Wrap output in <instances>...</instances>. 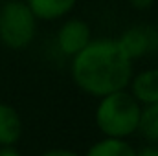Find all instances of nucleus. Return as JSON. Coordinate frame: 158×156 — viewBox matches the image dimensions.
Returning <instances> with one entry per match:
<instances>
[{"mask_svg": "<svg viewBox=\"0 0 158 156\" xmlns=\"http://www.w3.org/2000/svg\"><path fill=\"white\" fill-rule=\"evenodd\" d=\"M22 134L19 112L6 103H0V145H15Z\"/></svg>", "mask_w": 158, "mask_h": 156, "instance_id": "6e6552de", "label": "nucleus"}, {"mask_svg": "<svg viewBox=\"0 0 158 156\" xmlns=\"http://www.w3.org/2000/svg\"><path fill=\"white\" fill-rule=\"evenodd\" d=\"M131 94L140 105H149L158 101V68H147L140 74L132 76L131 81Z\"/></svg>", "mask_w": 158, "mask_h": 156, "instance_id": "0eeeda50", "label": "nucleus"}, {"mask_svg": "<svg viewBox=\"0 0 158 156\" xmlns=\"http://www.w3.org/2000/svg\"><path fill=\"white\" fill-rule=\"evenodd\" d=\"M85 156H136V151L123 138H105L94 143Z\"/></svg>", "mask_w": 158, "mask_h": 156, "instance_id": "1a4fd4ad", "label": "nucleus"}, {"mask_svg": "<svg viewBox=\"0 0 158 156\" xmlns=\"http://www.w3.org/2000/svg\"><path fill=\"white\" fill-rule=\"evenodd\" d=\"M37 17L24 0H7L0 6V42L9 50L28 48L37 35Z\"/></svg>", "mask_w": 158, "mask_h": 156, "instance_id": "7ed1b4c3", "label": "nucleus"}, {"mask_svg": "<svg viewBox=\"0 0 158 156\" xmlns=\"http://www.w3.org/2000/svg\"><path fill=\"white\" fill-rule=\"evenodd\" d=\"M40 156H79L74 151H68V149H50L46 153H42Z\"/></svg>", "mask_w": 158, "mask_h": 156, "instance_id": "f8f14e48", "label": "nucleus"}, {"mask_svg": "<svg viewBox=\"0 0 158 156\" xmlns=\"http://www.w3.org/2000/svg\"><path fill=\"white\" fill-rule=\"evenodd\" d=\"M131 7L136 9V11H147L149 7H153L155 0H129Z\"/></svg>", "mask_w": 158, "mask_h": 156, "instance_id": "9b49d317", "label": "nucleus"}, {"mask_svg": "<svg viewBox=\"0 0 158 156\" xmlns=\"http://www.w3.org/2000/svg\"><path fill=\"white\" fill-rule=\"evenodd\" d=\"M118 42L125 50V53L134 61L147 53L158 51V28L149 24L131 26L118 37Z\"/></svg>", "mask_w": 158, "mask_h": 156, "instance_id": "20e7f679", "label": "nucleus"}, {"mask_svg": "<svg viewBox=\"0 0 158 156\" xmlns=\"http://www.w3.org/2000/svg\"><path fill=\"white\" fill-rule=\"evenodd\" d=\"M136 156H158V147H143L136 153Z\"/></svg>", "mask_w": 158, "mask_h": 156, "instance_id": "4468645a", "label": "nucleus"}, {"mask_svg": "<svg viewBox=\"0 0 158 156\" xmlns=\"http://www.w3.org/2000/svg\"><path fill=\"white\" fill-rule=\"evenodd\" d=\"M142 105L131 92L116 90L99 97L96 109V125L109 138H127L138 130Z\"/></svg>", "mask_w": 158, "mask_h": 156, "instance_id": "f03ea898", "label": "nucleus"}, {"mask_svg": "<svg viewBox=\"0 0 158 156\" xmlns=\"http://www.w3.org/2000/svg\"><path fill=\"white\" fill-rule=\"evenodd\" d=\"M70 74L85 94L103 97L123 90L132 77V59L118 39H92L72 57Z\"/></svg>", "mask_w": 158, "mask_h": 156, "instance_id": "f257e3e1", "label": "nucleus"}, {"mask_svg": "<svg viewBox=\"0 0 158 156\" xmlns=\"http://www.w3.org/2000/svg\"><path fill=\"white\" fill-rule=\"evenodd\" d=\"M37 20L53 22L68 17L79 0H24Z\"/></svg>", "mask_w": 158, "mask_h": 156, "instance_id": "423d86ee", "label": "nucleus"}, {"mask_svg": "<svg viewBox=\"0 0 158 156\" xmlns=\"http://www.w3.org/2000/svg\"><path fill=\"white\" fill-rule=\"evenodd\" d=\"M0 156H22L17 149H13L11 145H0Z\"/></svg>", "mask_w": 158, "mask_h": 156, "instance_id": "ddd939ff", "label": "nucleus"}, {"mask_svg": "<svg viewBox=\"0 0 158 156\" xmlns=\"http://www.w3.org/2000/svg\"><path fill=\"white\" fill-rule=\"evenodd\" d=\"M90 40H92V30H90L88 22L83 18H77V17L66 18L59 26L57 35H55L59 51L68 57H74Z\"/></svg>", "mask_w": 158, "mask_h": 156, "instance_id": "39448f33", "label": "nucleus"}, {"mask_svg": "<svg viewBox=\"0 0 158 156\" xmlns=\"http://www.w3.org/2000/svg\"><path fill=\"white\" fill-rule=\"evenodd\" d=\"M138 130L149 142H158V101L149 103L142 109Z\"/></svg>", "mask_w": 158, "mask_h": 156, "instance_id": "9d476101", "label": "nucleus"}]
</instances>
